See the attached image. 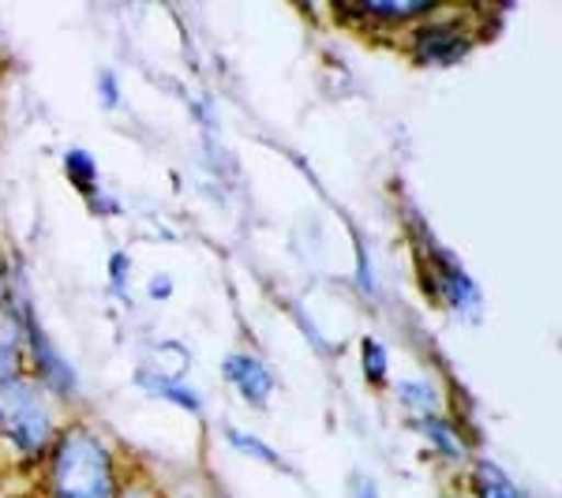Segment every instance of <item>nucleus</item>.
Wrapping results in <instances>:
<instances>
[{
    "label": "nucleus",
    "mask_w": 562,
    "mask_h": 498,
    "mask_svg": "<svg viewBox=\"0 0 562 498\" xmlns=\"http://www.w3.org/2000/svg\"><path fill=\"white\" fill-rule=\"evenodd\" d=\"M68 173H76L79 188H90V180H94V166H90V158H87L83 150H71L68 154Z\"/></svg>",
    "instance_id": "nucleus-6"
},
{
    "label": "nucleus",
    "mask_w": 562,
    "mask_h": 498,
    "mask_svg": "<svg viewBox=\"0 0 562 498\" xmlns=\"http://www.w3.org/2000/svg\"><path fill=\"white\" fill-rule=\"evenodd\" d=\"M413 49L424 65H454L469 53V34L458 23H424L413 31Z\"/></svg>",
    "instance_id": "nucleus-2"
},
{
    "label": "nucleus",
    "mask_w": 562,
    "mask_h": 498,
    "mask_svg": "<svg viewBox=\"0 0 562 498\" xmlns=\"http://www.w3.org/2000/svg\"><path fill=\"white\" fill-rule=\"evenodd\" d=\"M424 431L431 434V442H435V446H439L447 457H454V461L465 457V439H461V434H458L454 428H450L447 420H439V416H428V423H424Z\"/></svg>",
    "instance_id": "nucleus-4"
},
{
    "label": "nucleus",
    "mask_w": 562,
    "mask_h": 498,
    "mask_svg": "<svg viewBox=\"0 0 562 498\" xmlns=\"http://www.w3.org/2000/svg\"><path fill=\"white\" fill-rule=\"evenodd\" d=\"M169 288H173V285H169L166 278H161V282H158V278H154V282H150V293H154V296H166Z\"/></svg>",
    "instance_id": "nucleus-11"
},
{
    "label": "nucleus",
    "mask_w": 562,
    "mask_h": 498,
    "mask_svg": "<svg viewBox=\"0 0 562 498\" xmlns=\"http://www.w3.org/2000/svg\"><path fill=\"white\" fill-rule=\"evenodd\" d=\"M49 498H121L113 454L94 431L68 428L49 457Z\"/></svg>",
    "instance_id": "nucleus-1"
},
{
    "label": "nucleus",
    "mask_w": 562,
    "mask_h": 498,
    "mask_svg": "<svg viewBox=\"0 0 562 498\" xmlns=\"http://www.w3.org/2000/svg\"><path fill=\"white\" fill-rule=\"evenodd\" d=\"M480 476H484V498H518V495H514V487L506 484L498 473H492V468H484Z\"/></svg>",
    "instance_id": "nucleus-8"
},
{
    "label": "nucleus",
    "mask_w": 562,
    "mask_h": 498,
    "mask_svg": "<svg viewBox=\"0 0 562 498\" xmlns=\"http://www.w3.org/2000/svg\"><path fill=\"white\" fill-rule=\"evenodd\" d=\"M402 401L405 405H416V409H431V405H435L431 383L428 386H424V383H402Z\"/></svg>",
    "instance_id": "nucleus-5"
},
{
    "label": "nucleus",
    "mask_w": 562,
    "mask_h": 498,
    "mask_svg": "<svg viewBox=\"0 0 562 498\" xmlns=\"http://www.w3.org/2000/svg\"><path fill=\"white\" fill-rule=\"evenodd\" d=\"M357 498H379V495H375V487H371V484H360V495Z\"/></svg>",
    "instance_id": "nucleus-12"
},
{
    "label": "nucleus",
    "mask_w": 562,
    "mask_h": 498,
    "mask_svg": "<svg viewBox=\"0 0 562 498\" xmlns=\"http://www.w3.org/2000/svg\"><path fill=\"white\" fill-rule=\"evenodd\" d=\"M225 375L237 383V391L248 397V401L262 405L274 391V375L267 371L259 356H251V352H233L229 360H225Z\"/></svg>",
    "instance_id": "nucleus-3"
},
{
    "label": "nucleus",
    "mask_w": 562,
    "mask_h": 498,
    "mask_svg": "<svg viewBox=\"0 0 562 498\" xmlns=\"http://www.w3.org/2000/svg\"><path fill=\"white\" fill-rule=\"evenodd\" d=\"M121 498H158V495H154L147 484H128V487L121 491Z\"/></svg>",
    "instance_id": "nucleus-10"
},
{
    "label": "nucleus",
    "mask_w": 562,
    "mask_h": 498,
    "mask_svg": "<svg viewBox=\"0 0 562 498\" xmlns=\"http://www.w3.org/2000/svg\"><path fill=\"white\" fill-rule=\"evenodd\" d=\"M364 367L371 378H383L386 375V352L379 341H364Z\"/></svg>",
    "instance_id": "nucleus-7"
},
{
    "label": "nucleus",
    "mask_w": 562,
    "mask_h": 498,
    "mask_svg": "<svg viewBox=\"0 0 562 498\" xmlns=\"http://www.w3.org/2000/svg\"><path fill=\"white\" fill-rule=\"evenodd\" d=\"M233 442L248 450V454H256V457H262V461H270V465H278V457H274V454H267V446H262V442H256V439H248V434L233 431Z\"/></svg>",
    "instance_id": "nucleus-9"
}]
</instances>
